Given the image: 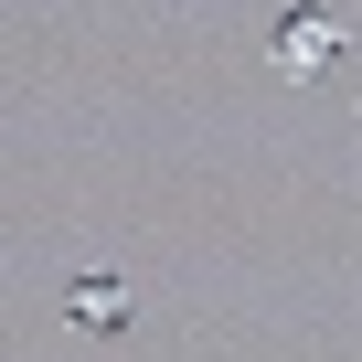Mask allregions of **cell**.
Returning <instances> with one entry per match:
<instances>
[{
  "label": "cell",
  "mask_w": 362,
  "mask_h": 362,
  "mask_svg": "<svg viewBox=\"0 0 362 362\" xmlns=\"http://www.w3.org/2000/svg\"><path fill=\"white\" fill-rule=\"evenodd\" d=\"M330 22H277V64H330Z\"/></svg>",
  "instance_id": "cell-1"
}]
</instances>
